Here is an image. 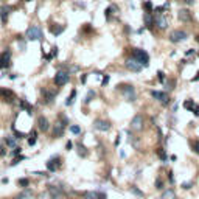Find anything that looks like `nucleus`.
<instances>
[{
  "mask_svg": "<svg viewBox=\"0 0 199 199\" xmlns=\"http://www.w3.org/2000/svg\"><path fill=\"white\" fill-rule=\"evenodd\" d=\"M117 89L123 94L125 100L126 101H136L137 100V92L134 89V86H131V84H120V86H117Z\"/></svg>",
  "mask_w": 199,
  "mask_h": 199,
  "instance_id": "f257e3e1",
  "label": "nucleus"
},
{
  "mask_svg": "<svg viewBox=\"0 0 199 199\" xmlns=\"http://www.w3.org/2000/svg\"><path fill=\"white\" fill-rule=\"evenodd\" d=\"M132 58H136L143 67H148L149 65V55L148 51H145L142 48H132Z\"/></svg>",
  "mask_w": 199,
  "mask_h": 199,
  "instance_id": "f03ea898",
  "label": "nucleus"
},
{
  "mask_svg": "<svg viewBox=\"0 0 199 199\" xmlns=\"http://www.w3.org/2000/svg\"><path fill=\"white\" fill-rule=\"evenodd\" d=\"M59 118H61V120H58L55 123V126H53V137H56V139H59V137L64 136L65 125H69V120L64 115H59Z\"/></svg>",
  "mask_w": 199,
  "mask_h": 199,
  "instance_id": "7ed1b4c3",
  "label": "nucleus"
},
{
  "mask_svg": "<svg viewBox=\"0 0 199 199\" xmlns=\"http://www.w3.org/2000/svg\"><path fill=\"white\" fill-rule=\"evenodd\" d=\"M25 36H26L28 41H41V39H42V30H41V26L30 25L28 30H26V33H25Z\"/></svg>",
  "mask_w": 199,
  "mask_h": 199,
  "instance_id": "20e7f679",
  "label": "nucleus"
},
{
  "mask_svg": "<svg viewBox=\"0 0 199 199\" xmlns=\"http://www.w3.org/2000/svg\"><path fill=\"white\" fill-rule=\"evenodd\" d=\"M187 37H188V34L185 33L184 30H174V31H171V34H170V41L173 44H179V42L187 41Z\"/></svg>",
  "mask_w": 199,
  "mask_h": 199,
  "instance_id": "39448f33",
  "label": "nucleus"
},
{
  "mask_svg": "<svg viewBox=\"0 0 199 199\" xmlns=\"http://www.w3.org/2000/svg\"><path fill=\"white\" fill-rule=\"evenodd\" d=\"M69 79H70V73H69V72L59 70V72H56V75H55V84L59 86V87H62V86H65V84L69 83Z\"/></svg>",
  "mask_w": 199,
  "mask_h": 199,
  "instance_id": "423d86ee",
  "label": "nucleus"
},
{
  "mask_svg": "<svg viewBox=\"0 0 199 199\" xmlns=\"http://www.w3.org/2000/svg\"><path fill=\"white\" fill-rule=\"evenodd\" d=\"M61 162H62V159L59 156H53L51 159H48V162H47V170L51 171V173H55L56 170L61 168V165H62Z\"/></svg>",
  "mask_w": 199,
  "mask_h": 199,
  "instance_id": "0eeeda50",
  "label": "nucleus"
},
{
  "mask_svg": "<svg viewBox=\"0 0 199 199\" xmlns=\"http://www.w3.org/2000/svg\"><path fill=\"white\" fill-rule=\"evenodd\" d=\"M9 65H11V50L6 48L0 55V69H6Z\"/></svg>",
  "mask_w": 199,
  "mask_h": 199,
  "instance_id": "6e6552de",
  "label": "nucleus"
},
{
  "mask_svg": "<svg viewBox=\"0 0 199 199\" xmlns=\"http://www.w3.org/2000/svg\"><path fill=\"white\" fill-rule=\"evenodd\" d=\"M126 67H128V70H131V72H134V73H139V72H142V69H143V65L136 59V58H129L128 61H126Z\"/></svg>",
  "mask_w": 199,
  "mask_h": 199,
  "instance_id": "1a4fd4ad",
  "label": "nucleus"
},
{
  "mask_svg": "<svg viewBox=\"0 0 199 199\" xmlns=\"http://www.w3.org/2000/svg\"><path fill=\"white\" fill-rule=\"evenodd\" d=\"M94 128L97 131H101V132H106L111 129V123L108 120H101V118H97V120L94 122Z\"/></svg>",
  "mask_w": 199,
  "mask_h": 199,
  "instance_id": "9d476101",
  "label": "nucleus"
},
{
  "mask_svg": "<svg viewBox=\"0 0 199 199\" xmlns=\"http://www.w3.org/2000/svg\"><path fill=\"white\" fill-rule=\"evenodd\" d=\"M154 25L159 30H165L168 26V20H166V17L163 14H156L154 16Z\"/></svg>",
  "mask_w": 199,
  "mask_h": 199,
  "instance_id": "9b49d317",
  "label": "nucleus"
},
{
  "mask_svg": "<svg viewBox=\"0 0 199 199\" xmlns=\"http://www.w3.org/2000/svg\"><path fill=\"white\" fill-rule=\"evenodd\" d=\"M56 94H58V90H50V89H42V101L44 103H47V104H50L53 100H55V97H56Z\"/></svg>",
  "mask_w": 199,
  "mask_h": 199,
  "instance_id": "f8f14e48",
  "label": "nucleus"
},
{
  "mask_svg": "<svg viewBox=\"0 0 199 199\" xmlns=\"http://www.w3.org/2000/svg\"><path fill=\"white\" fill-rule=\"evenodd\" d=\"M48 193L51 196V199H61L64 196V191L61 187H58V185H48Z\"/></svg>",
  "mask_w": 199,
  "mask_h": 199,
  "instance_id": "ddd939ff",
  "label": "nucleus"
},
{
  "mask_svg": "<svg viewBox=\"0 0 199 199\" xmlns=\"http://www.w3.org/2000/svg\"><path fill=\"white\" fill-rule=\"evenodd\" d=\"M131 129L132 131H142L143 129V117L139 114L131 120Z\"/></svg>",
  "mask_w": 199,
  "mask_h": 199,
  "instance_id": "4468645a",
  "label": "nucleus"
},
{
  "mask_svg": "<svg viewBox=\"0 0 199 199\" xmlns=\"http://www.w3.org/2000/svg\"><path fill=\"white\" fill-rule=\"evenodd\" d=\"M37 129L39 131H42V132H47L48 129H50V123H48V120L45 117H37Z\"/></svg>",
  "mask_w": 199,
  "mask_h": 199,
  "instance_id": "2eb2a0df",
  "label": "nucleus"
},
{
  "mask_svg": "<svg viewBox=\"0 0 199 199\" xmlns=\"http://www.w3.org/2000/svg\"><path fill=\"white\" fill-rule=\"evenodd\" d=\"M0 97L3 98V101H8V103H12V100H14V94H12V90L3 89V87H0Z\"/></svg>",
  "mask_w": 199,
  "mask_h": 199,
  "instance_id": "dca6fc26",
  "label": "nucleus"
},
{
  "mask_svg": "<svg viewBox=\"0 0 199 199\" xmlns=\"http://www.w3.org/2000/svg\"><path fill=\"white\" fill-rule=\"evenodd\" d=\"M11 14V6H0V20H2V23H6L8 22V17Z\"/></svg>",
  "mask_w": 199,
  "mask_h": 199,
  "instance_id": "f3484780",
  "label": "nucleus"
},
{
  "mask_svg": "<svg viewBox=\"0 0 199 199\" xmlns=\"http://www.w3.org/2000/svg\"><path fill=\"white\" fill-rule=\"evenodd\" d=\"M151 97L154 98V100H157V101H165V100H168V95H166V92H160V90H153L151 92Z\"/></svg>",
  "mask_w": 199,
  "mask_h": 199,
  "instance_id": "a211bd4d",
  "label": "nucleus"
},
{
  "mask_svg": "<svg viewBox=\"0 0 199 199\" xmlns=\"http://www.w3.org/2000/svg\"><path fill=\"white\" fill-rule=\"evenodd\" d=\"M64 30H65V25H58V23L50 25V31H51L53 36H59V34H62Z\"/></svg>",
  "mask_w": 199,
  "mask_h": 199,
  "instance_id": "6ab92c4d",
  "label": "nucleus"
},
{
  "mask_svg": "<svg viewBox=\"0 0 199 199\" xmlns=\"http://www.w3.org/2000/svg\"><path fill=\"white\" fill-rule=\"evenodd\" d=\"M177 16H179V19H180L182 22H190L191 17H193L191 12H190L188 9H179V14H177Z\"/></svg>",
  "mask_w": 199,
  "mask_h": 199,
  "instance_id": "aec40b11",
  "label": "nucleus"
},
{
  "mask_svg": "<svg viewBox=\"0 0 199 199\" xmlns=\"http://www.w3.org/2000/svg\"><path fill=\"white\" fill-rule=\"evenodd\" d=\"M117 11H118V8H117L115 5H111L108 9L104 11V17H106V20H109V22H111V20H112V16L115 14Z\"/></svg>",
  "mask_w": 199,
  "mask_h": 199,
  "instance_id": "412c9836",
  "label": "nucleus"
},
{
  "mask_svg": "<svg viewBox=\"0 0 199 199\" xmlns=\"http://www.w3.org/2000/svg\"><path fill=\"white\" fill-rule=\"evenodd\" d=\"M19 103H20V109H23V111H26V114H33V106L31 104H28V103H26L23 98L22 100H19Z\"/></svg>",
  "mask_w": 199,
  "mask_h": 199,
  "instance_id": "4be33fe9",
  "label": "nucleus"
},
{
  "mask_svg": "<svg viewBox=\"0 0 199 199\" xmlns=\"http://www.w3.org/2000/svg\"><path fill=\"white\" fill-rule=\"evenodd\" d=\"M31 196H33V191L28 190V188H25L23 191H20V193L16 196V199H31Z\"/></svg>",
  "mask_w": 199,
  "mask_h": 199,
  "instance_id": "5701e85b",
  "label": "nucleus"
},
{
  "mask_svg": "<svg viewBox=\"0 0 199 199\" xmlns=\"http://www.w3.org/2000/svg\"><path fill=\"white\" fill-rule=\"evenodd\" d=\"M143 20H145V25L146 26H151L154 23V17L151 16V12H143Z\"/></svg>",
  "mask_w": 199,
  "mask_h": 199,
  "instance_id": "b1692460",
  "label": "nucleus"
},
{
  "mask_svg": "<svg viewBox=\"0 0 199 199\" xmlns=\"http://www.w3.org/2000/svg\"><path fill=\"white\" fill-rule=\"evenodd\" d=\"M16 139L17 137H12V136H6L5 137V145L9 148H16Z\"/></svg>",
  "mask_w": 199,
  "mask_h": 199,
  "instance_id": "393cba45",
  "label": "nucleus"
},
{
  "mask_svg": "<svg viewBox=\"0 0 199 199\" xmlns=\"http://www.w3.org/2000/svg\"><path fill=\"white\" fill-rule=\"evenodd\" d=\"M162 199H176V193H174V190H166V191H163V194H162Z\"/></svg>",
  "mask_w": 199,
  "mask_h": 199,
  "instance_id": "a878e982",
  "label": "nucleus"
},
{
  "mask_svg": "<svg viewBox=\"0 0 199 199\" xmlns=\"http://www.w3.org/2000/svg\"><path fill=\"white\" fill-rule=\"evenodd\" d=\"M156 154H157V156H159V159H160V160H163V162L168 159V156H166V153H165V149H163V148H157V149H156Z\"/></svg>",
  "mask_w": 199,
  "mask_h": 199,
  "instance_id": "bb28decb",
  "label": "nucleus"
},
{
  "mask_svg": "<svg viewBox=\"0 0 199 199\" xmlns=\"http://www.w3.org/2000/svg\"><path fill=\"white\" fill-rule=\"evenodd\" d=\"M78 154L81 156V157H87V154H89V151L86 149V146H84V145H81V143H78Z\"/></svg>",
  "mask_w": 199,
  "mask_h": 199,
  "instance_id": "cd10ccee",
  "label": "nucleus"
},
{
  "mask_svg": "<svg viewBox=\"0 0 199 199\" xmlns=\"http://www.w3.org/2000/svg\"><path fill=\"white\" fill-rule=\"evenodd\" d=\"M75 98H76V90L73 89V90H72V94H70V97L65 100V106H72V104L75 103Z\"/></svg>",
  "mask_w": 199,
  "mask_h": 199,
  "instance_id": "c85d7f7f",
  "label": "nucleus"
},
{
  "mask_svg": "<svg viewBox=\"0 0 199 199\" xmlns=\"http://www.w3.org/2000/svg\"><path fill=\"white\" fill-rule=\"evenodd\" d=\"M36 137H37V132L36 131H31L28 134V145L30 146H33V145L36 143Z\"/></svg>",
  "mask_w": 199,
  "mask_h": 199,
  "instance_id": "c756f323",
  "label": "nucleus"
},
{
  "mask_svg": "<svg viewBox=\"0 0 199 199\" xmlns=\"http://www.w3.org/2000/svg\"><path fill=\"white\" fill-rule=\"evenodd\" d=\"M194 106H196V103H194L193 100H187V101L184 103V108H185V109H188V111H193V109H194Z\"/></svg>",
  "mask_w": 199,
  "mask_h": 199,
  "instance_id": "7c9ffc66",
  "label": "nucleus"
},
{
  "mask_svg": "<svg viewBox=\"0 0 199 199\" xmlns=\"http://www.w3.org/2000/svg\"><path fill=\"white\" fill-rule=\"evenodd\" d=\"M84 197L86 199H98V191H86Z\"/></svg>",
  "mask_w": 199,
  "mask_h": 199,
  "instance_id": "2f4dec72",
  "label": "nucleus"
},
{
  "mask_svg": "<svg viewBox=\"0 0 199 199\" xmlns=\"http://www.w3.org/2000/svg\"><path fill=\"white\" fill-rule=\"evenodd\" d=\"M131 193L136 194V196H139V197H143V191H140L136 185H132V187H131Z\"/></svg>",
  "mask_w": 199,
  "mask_h": 199,
  "instance_id": "473e14b6",
  "label": "nucleus"
},
{
  "mask_svg": "<svg viewBox=\"0 0 199 199\" xmlns=\"http://www.w3.org/2000/svg\"><path fill=\"white\" fill-rule=\"evenodd\" d=\"M17 185H19V187H28V185H30V180L28 179H26V177H23V179H19L17 180Z\"/></svg>",
  "mask_w": 199,
  "mask_h": 199,
  "instance_id": "72a5a7b5",
  "label": "nucleus"
},
{
  "mask_svg": "<svg viewBox=\"0 0 199 199\" xmlns=\"http://www.w3.org/2000/svg\"><path fill=\"white\" fill-rule=\"evenodd\" d=\"M69 129H70L72 134H76V136H78V134H81V128H79L78 125H72Z\"/></svg>",
  "mask_w": 199,
  "mask_h": 199,
  "instance_id": "f704fd0d",
  "label": "nucleus"
},
{
  "mask_svg": "<svg viewBox=\"0 0 199 199\" xmlns=\"http://www.w3.org/2000/svg\"><path fill=\"white\" fill-rule=\"evenodd\" d=\"M190 145H191V149H193V151L199 156V140H193Z\"/></svg>",
  "mask_w": 199,
  "mask_h": 199,
  "instance_id": "c9c22d12",
  "label": "nucleus"
},
{
  "mask_svg": "<svg viewBox=\"0 0 199 199\" xmlns=\"http://www.w3.org/2000/svg\"><path fill=\"white\" fill-rule=\"evenodd\" d=\"M94 98H95V92H94V90H89V92H87V97H86L84 101H86V103H90Z\"/></svg>",
  "mask_w": 199,
  "mask_h": 199,
  "instance_id": "e433bc0d",
  "label": "nucleus"
},
{
  "mask_svg": "<svg viewBox=\"0 0 199 199\" xmlns=\"http://www.w3.org/2000/svg\"><path fill=\"white\" fill-rule=\"evenodd\" d=\"M154 185H156V188H157V190H162V188H163V182H162L160 177H157V179H156V184H154Z\"/></svg>",
  "mask_w": 199,
  "mask_h": 199,
  "instance_id": "4c0bfd02",
  "label": "nucleus"
},
{
  "mask_svg": "<svg viewBox=\"0 0 199 199\" xmlns=\"http://www.w3.org/2000/svg\"><path fill=\"white\" fill-rule=\"evenodd\" d=\"M22 160H25V157H23V156H19V157H16V159H14V160H12V162H11V166H14V165H17V163H20Z\"/></svg>",
  "mask_w": 199,
  "mask_h": 199,
  "instance_id": "58836bf2",
  "label": "nucleus"
},
{
  "mask_svg": "<svg viewBox=\"0 0 199 199\" xmlns=\"http://www.w3.org/2000/svg\"><path fill=\"white\" fill-rule=\"evenodd\" d=\"M143 6H145V9H146V12H151V11H153V3L148 2V0H146V2H143Z\"/></svg>",
  "mask_w": 199,
  "mask_h": 199,
  "instance_id": "ea45409f",
  "label": "nucleus"
},
{
  "mask_svg": "<svg viewBox=\"0 0 199 199\" xmlns=\"http://www.w3.org/2000/svg\"><path fill=\"white\" fill-rule=\"evenodd\" d=\"M180 187H182L184 190H188V188H191V187H193V182H191V180H190V182H184V184L180 185Z\"/></svg>",
  "mask_w": 199,
  "mask_h": 199,
  "instance_id": "a19ab883",
  "label": "nucleus"
},
{
  "mask_svg": "<svg viewBox=\"0 0 199 199\" xmlns=\"http://www.w3.org/2000/svg\"><path fill=\"white\" fill-rule=\"evenodd\" d=\"M157 78H159V81H160V83H163V81H165V73H163L162 70H159V72H157Z\"/></svg>",
  "mask_w": 199,
  "mask_h": 199,
  "instance_id": "79ce46f5",
  "label": "nucleus"
},
{
  "mask_svg": "<svg viewBox=\"0 0 199 199\" xmlns=\"http://www.w3.org/2000/svg\"><path fill=\"white\" fill-rule=\"evenodd\" d=\"M166 86H168V89H170V90H171V89H174L176 81H174V79H168V81H166Z\"/></svg>",
  "mask_w": 199,
  "mask_h": 199,
  "instance_id": "37998d69",
  "label": "nucleus"
},
{
  "mask_svg": "<svg viewBox=\"0 0 199 199\" xmlns=\"http://www.w3.org/2000/svg\"><path fill=\"white\" fill-rule=\"evenodd\" d=\"M109 83V75H104V78H103V81H101V86H106Z\"/></svg>",
  "mask_w": 199,
  "mask_h": 199,
  "instance_id": "c03bdc74",
  "label": "nucleus"
},
{
  "mask_svg": "<svg viewBox=\"0 0 199 199\" xmlns=\"http://www.w3.org/2000/svg\"><path fill=\"white\" fill-rule=\"evenodd\" d=\"M20 153H22V148H20V146L17 148V146H16L14 151H12V156H17V154H20Z\"/></svg>",
  "mask_w": 199,
  "mask_h": 199,
  "instance_id": "a18cd8bd",
  "label": "nucleus"
},
{
  "mask_svg": "<svg viewBox=\"0 0 199 199\" xmlns=\"http://www.w3.org/2000/svg\"><path fill=\"white\" fill-rule=\"evenodd\" d=\"M56 55H58V47H53V48H51V55H50V56L53 58V56H56Z\"/></svg>",
  "mask_w": 199,
  "mask_h": 199,
  "instance_id": "49530a36",
  "label": "nucleus"
},
{
  "mask_svg": "<svg viewBox=\"0 0 199 199\" xmlns=\"http://www.w3.org/2000/svg\"><path fill=\"white\" fill-rule=\"evenodd\" d=\"M191 112H194V115H196V117H199V104H196V106H194V109H193Z\"/></svg>",
  "mask_w": 199,
  "mask_h": 199,
  "instance_id": "de8ad7c7",
  "label": "nucleus"
},
{
  "mask_svg": "<svg viewBox=\"0 0 199 199\" xmlns=\"http://www.w3.org/2000/svg\"><path fill=\"white\" fill-rule=\"evenodd\" d=\"M98 199H108V196H106V193H103V191H98Z\"/></svg>",
  "mask_w": 199,
  "mask_h": 199,
  "instance_id": "09e8293b",
  "label": "nucleus"
},
{
  "mask_svg": "<svg viewBox=\"0 0 199 199\" xmlns=\"http://www.w3.org/2000/svg\"><path fill=\"white\" fill-rule=\"evenodd\" d=\"M72 146H73V143H72L70 140H69L67 143H65V149H67V151H69V149H72Z\"/></svg>",
  "mask_w": 199,
  "mask_h": 199,
  "instance_id": "8fccbe9b",
  "label": "nucleus"
},
{
  "mask_svg": "<svg viewBox=\"0 0 199 199\" xmlns=\"http://www.w3.org/2000/svg\"><path fill=\"white\" fill-rule=\"evenodd\" d=\"M168 179H170V182H171V184L174 182V177H173V171H170V173H168Z\"/></svg>",
  "mask_w": 199,
  "mask_h": 199,
  "instance_id": "3c124183",
  "label": "nucleus"
},
{
  "mask_svg": "<svg viewBox=\"0 0 199 199\" xmlns=\"http://www.w3.org/2000/svg\"><path fill=\"white\" fill-rule=\"evenodd\" d=\"M5 154H6V148L0 146V157H2V156H5Z\"/></svg>",
  "mask_w": 199,
  "mask_h": 199,
  "instance_id": "603ef678",
  "label": "nucleus"
},
{
  "mask_svg": "<svg viewBox=\"0 0 199 199\" xmlns=\"http://www.w3.org/2000/svg\"><path fill=\"white\" fill-rule=\"evenodd\" d=\"M120 142H122L120 136H117V140H115V146H118V145H120Z\"/></svg>",
  "mask_w": 199,
  "mask_h": 199,
  "instance_id": "864d4df0",
  "label": "nucleus"
},
{
  "mask_svg": "<svg viewBox=\"0 0 199 199\" xmlns=\"http://www.w3.org/2000/svg\"><path fill=\"white\" fill-rule=\"evenodd\" d=\"M197 79H199V73H197L194 78H191V81H197Z\"/></svg>",
  "mask_w": 199,
  "mask_h": 199,
  "instance_id": "5fc2aeb1",
  "label": "nucleus"
},
{
  "mask_svg": "<svg viewBox=\"0 0 199 199\" xmlns=\"http://www.w3.org/2000/svg\"><path fill=\"white\" fill-rule=\"evenodd\" d=\"M86 79H87V76H86V75H83V78H81V83H86Z\"/></svg>",
  "mask_w": 199,
  "mask_h": 199,
  "instance_id": "6e6d98bb",
  "label": "nucleus"
},
{
  "mask_svg": "<svg viewBox=\"0 0 199 199\" xmlns=\"http://www.w3.org/2000/svg\"><path fill=\"white\" fill-rule=\"evenodd\" d=\"M185 2H187L188 5H193V3H194V0H185Z\"/></svg>",
  "mask_w": 199,
  "mask_h": 199,
  "instance_id": "4d7b16f0",
  "label": "nucleus"
},
{
  "mask_svg": "<svg viewBox=\"0 0 199 199\" xmlns=\"http://www.w3.org/2000/svg\"><path fill=\"white\" fill-rule=\"evenodd\" d=\"M25 2H30V0H25Z\"/></svg>",
  "mask_w": 199,
  "mask_h": 199,
  "instance_id": "13d9d810",
  "label": "nucleus"
}]
</instances>
